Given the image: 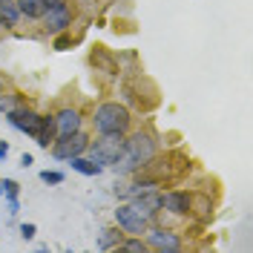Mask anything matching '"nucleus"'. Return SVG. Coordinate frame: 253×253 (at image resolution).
<instances>
[{"label":"nucleus","mask_w":253,"mask_h":253,"mask_svg":"<svg viewBox=\"0 0 253 253\" xmlns=\"http://www.w3.org/2000/svg\"><path fill=\"white\" fill-rule=\"evenodd\" d=\"M46 29L49 32H63L69 26V20H72V12H69V6L63 3V0H46Z\"/></svg>","instance_id":"423d86ee"},{"label":"nucleus","mask_w":253,"mask_h":253,"mask_svg":"<svg viewBox=\"0 0 253 253\" xmlns=\"http://www.w3.org/2000/svg\"><path fill=\"white\" fill-rule=\"evenodd\" d=\"M69 161H72V170H78V173H84V175H98L104 170L101 164H95L92 158H84V156H72Z\"/></svg>","instance_id":"4468645a"},{"label":"nucleus","mask_w":253,"mask_h":253,"mask_svg":"<svg viewBox=\"0 0 253 253\" xmlns=\"http://www.w3.org/2000/svg\"><path fill=\"white\" fill-rule=\"evenodd\" d=\"M153 158H156V141H153V135H147V132H135L129 141H124V153H121L118 161L112 164V170L124 175V173L138 170V167H147Z\"/></svg>","instance_id":"f257e3e1"},{"label":"nucleus","mask_w":253,"mask_h":253,"mask_svg":"<svg viewBox=\"0 0 253 253\" xmlns=\"http://www.w3.org/2000/svg\"><path fill=\"white\" fill-rule=\"evenodd\" d=\"M147 242H150V248L164 251V253L181 251V239L175 236V233H170V230H150L147 233Z\"/></svg>","instance_id":"1a4fd4ad"},{"label":"nucleus","mask_w":253,"mask_h":253,"mask_svg":"<svg viewBox=\"0 0 253 253\" xmlns=\"http://www.w3.org/2000/svg\"><path fill=\"white\" fill-rule=\"evenodd\" d=\"M6 156H9V144L0 141V158H6Z\"/></svg>","instance_id":"a878e982"},{"label":"nucleus","mask_w":253,"mask_h":253,"mask_svg":"<svg viewBox=\"0 0 253 253\" xmlns=\"http://www.w3.org/2000/svg\"><path fill=\"white\" fill-rule=\"evenodd\" d=\"M86 150H89V156H92L95 164H101V167H112V164L118 161V156L124 153V135H121V132L101 135V141L86 144Z\"/></svg>","instance_id":"7ed1b4c3"},{"label":"nucleus","mask_w":253,"mask_h":253,"mask_svg":"<svg viewBox=\"0 0 253 253\" xmlns=\"http://www.w3.org/2000/svg\"><path fill=\"white\" fill-rule=\"evenodd\" d=\"M41 181H43V184H63V173H55V170H43V173H41Z\"/></svg>","instance_id":"aec40b11"},{"label":"nucleus","mask_w":253,"mask_h":253,"mask_svg":"<svg viewBox=\"0 0 253 253\" xmlns=\"http://www.w3.org/2000/svg\"><path fill=\"white\" fill-rule=\"evenodd\" d=\"M118 248H121V251H132V253H144V251H147V245H144L141 239H129V242L121 239V245H118Z\"/></svg>","instance_id":"6ab92c4d"},{"label":"nucleus","mask_w":253,"mask_h":253,"mask_svg":"<svg viewBox=\"0 0 253 253\" xmlns=\"http://www.w3.org/2000/svg\"><path fill=\"white\" fill-rule=\"evenodd\" d=\"M17 12L26 17H43L46 0H17Z\"/></svg>","instance_id":"ddd939ff"},{"label":"nucleus","mask_w":253,"mask_h":253,"mask_svg":"<svg viewBox=\"0 0 253 253\" xmlns=\"http://www.w3.org/2000/svg\"><path fill=\"white\" fill-rule=\"evenodd\" d=\"M129 121H132V118H129V110H126L124 104H115V101L101 104V107L95 110V118H92L95 129H98L101 135H110V132H121V135H124Z\"/></svg>","instance_id":"f03ea898"},{"label":"nucleus","mask_w":253,"mask_h":253,"mask_svg":"<svg viewBox=\"0 0 253 253\" xmlns=\"http://www.w3.org/2000/svg\"><path fill=\"white\" fill-rule=\"evenodd\" d=\"M32 138L38 141V147H49V144L55 141V118H52V115H41L38 129H35Z\"/></svg>","instance_id":"f8f14e48"},{"label":"nucleus","mask_w":253,"mask_h":253,"mask_svg":"<svg viewBox=\"0 0 253 253\" xmlns=\"http://www.w3.org/2000/svg\"><path fill=\"white\" fill-rule=\"evenodd\" d=\"M86 135L84 132H72V135H61V141H55L52 147V156L55 158H72V156H81V153H86Z\"/></svg>","instance_id":"39448f33"},{"label":"nucleus","mask_w":253,"mask_h":253,"mask_svg":"<svg viewBox=\"0 0 253 253\" xmlns=\"http://www.w3.org/2000/svg\"><path fill=\"white\" fill-rule=\"evenodd\" d=\"M17 210H20V202H17V196H9V213L15 216Z\"/></svg>","instance_id":"5701e85b"},{"label":"nucleus","mask_w":253,"mask_h":253,"mask_svg":"<svg viewBox=\"0 0 253 253\" xmlns=\"http://www.w3.org/2000/svg\"><path fill=\"white\" fill-rule=\"evenodd\" d=\"M17 17H20V12H17L15 3H9V0H0V26H15Z\"/></svg>","instance_id":"2eb2a0df"},{"label":"nucleus","mask_w":253,"mask_h":253,"mask_svg":"<svg viewBox=\"0 0 253 253\" xmlns=\"http://www.w3.org/2000/svg\"><path fill=\"white\" fill-rule=\"evenodd\" d=\"M190 205H193V199H190L187 193H181V190L161 193V207H167V210H170V213H175V216H187Z\"/></svg>","instance_id":"9d476101"},{"label":"nucleus","mask_w":253,"mask_h":253,"mask_svg":"<svg viewBox=\"0 0 253 253\" xmlns=\"http://www.w3.org/2000/svg\"><path fill=\"white\" fill-rule=\"evenodd\" d=\"M32 161H35V158H32L29 153H23V156H20V167H32Z\"/></svg>","instance_id":"b1692460"},{"label":"nucleus","mask_w":253,"mask_h":253,"mask_svg":"<svg viewBox=\"0 0 253 253\" xmlns=\"http://www.w3.org/2000/svg\"><path fill=\"white\" fill-rule=\"evenodd\" d=\"M17 107V95H6V98H0V112H12Z\"/></svg>","instance_id":"412c9836"},{"label":"nucleus","mask_w":253,"mask_h":253,"mask_svg":"<svg viewBox=\"0 0 253 253\" xmlns=\"http://www.w3.org/2000/svg\"><path fill=\"white\" fill-rule=\"evenodd\" d=\"M81 129V112L78 110H61L55 115V132L58 135H72Z\"/></svg>","instance_id":"9b49d317"},{"label":"nucleus","mask_w":253,"mask_h":253,"mask_svg":"<svg viewBox=\"0 0 253 253\" xmlns=\"http://www.w3.org/2000/svg\"><path fill=\"white\" fill-rule=\"evenodd\" d=\"M35 233H38V230H35V224H20V236H23V239H32Z\"/></svg>","instance_id":"4be33fe9"},{"label":"nucleus","mask_w":253,"mask_h":253,"mask_svg":"<svg viewBox=\"0 0 253 253\" xmlns=\"http://www.w3.org/2000/svg\"><path fill=\"white\" fill-rule=\"evenodd\" d=\"M115 221H118V227L126 230V233H135V236L147 233V219H144L132 205H121L118 207V210H115Z\"/></svg>","instance_id":"20e7f679"},{"label":"nucleus","mask_w":253,"mask_h":253,"mask_svg":"<svg viewBox=\"0 0 253 253\" xmlns=\"http://www.w3.org/2000/svg\"><path fill=\"white\" fill-rule=\"evenodd\" d=\"M92 63H95V66H101L104 72H110V75H115V72H118V63L112 61L104 49H95V52H92Z\"/></svg>","instance_id":"f3484780"},{"label":"nucleus","mask_w":253,"mask_h":253,"mask_svg":"<svg viewBox=\"0 0 253 253\" xmlns=\"http://www.w3.org/2000/svg\"><path fill=\"white\" fill-rule=\"evenodd\" d=\"M132 207L141 213L144 219H147V216H156L158 210H161V193H158L156 187L144 190V193H138V196H132Z\"/></svg>","instance_id":"6e6552de"},{"label":"nucleus","mask_w":253,"mask_h":253,"mask_svg":"<svg viewBox=\"0 0 253 253\" xmlns=\"http://www.w3.org/2000/svg\"><path fill=\"white\" fill-rule=\"evenodd\" d=\"M121 239H124V233L121 230H112V227H104L101 230V239H98V248H118L121 245Z\"/></svg>","instance_id":"dca6fc26"},{"label":"nucleus","mask_w":253,"mask_h":253,"mask_svg":"<svg viewBox=\"0 0 253 253\" xmlns=\"http://www.w3.org/2000/svg\"><path fill=\"white\" fill-rule=\"evenodd\" d=\"M0 92H3V78H0Z\"/></svg>","instance_id":"bb28decb"},{"label":"nucleus","mask_w":253,"mask_h":253,"mask_svg":"<svg viewBox=\"0 0 253 253\" xmlns=\"http://www.w3.org/2000/svg\"><path fill=\"white\" fill-rule=\"evenodd\" d=\"M6 118H9V124L15 126V129L26 132V135H35L38 121H41V115L35 110H23V107H15L12 112H6Z\"/></svg>","instance_id":"0eeeda50"},{"label":"nucleus","mask_w":253,"mask_h":253,"mask_svg":"<svg viewBox=\"0 0 253 253\" xmlns=\"http://www.w3.org/2000/svg\"><path fill=\"white\" fill-rule=\"evenodd\" d=\"M69 46V38H58V41H55V49H66Z\"/></svg>","instance_id":"393cba45"},{"label":"nucleus","mask_w":253,"mask_h":253,"mask_svg":"<svg viewBox=\"0 0 253 253\" xmlns=\"http://www.w3.org/2000/svg\"><path fill=\"white\" fill-rule=\"evenodd\" d=\"M17 193H20V184H17L15 178H3L0 181V196L9 199V196H17Z\"/></svg>","instance_id":"a211bd4d"}]
</instances>
